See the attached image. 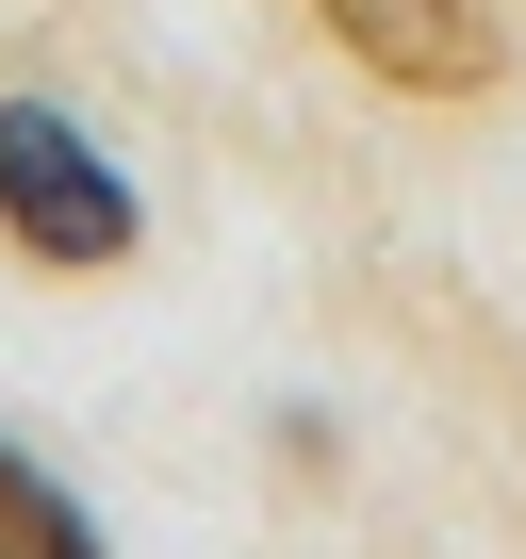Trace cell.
<instances>
[{"mask_svg": "<svg viewBox=\"0 0 526 559\" xmlns=\"http://www.w3.org/2000/svg\"><path fill=\"white\" fill-rule=\"evenodd\" d=\"M0 230H17L34 263H132V181L50 99H0Z\"/></svg>", "mask_w": 526, "mask_h": 559, "instance_id": "obj_1", "label": "cell"}, {"mask_svg": "<svg viewBox=\"0 0 526 559\" xmlns=\"http://www.w3.org/2000/svg\"><path fill=\"white\" fill-rule=\"evenodd\" d=\"M330 34H346L379 83H428V99L493 83V0H330Z\"/></svg>", "mask_w": 526, "mask_h": 559, "instance_id": "obj_2", "label": "cell"}, {"mask_svg": "<svg viewBox=\"0 0 526 559\" xmlns=\"http://www.w3.org/2000/svg\"><path fill=\"white\" fill-rule=\"evenodd\" d=\"M0 559H99V526H83V510L17 461V444H0Z\"/></svg>", "mask_w": 526, "mask_h": 559, "instance_id": "obj_3", "label": "cell"}]
</instances>
